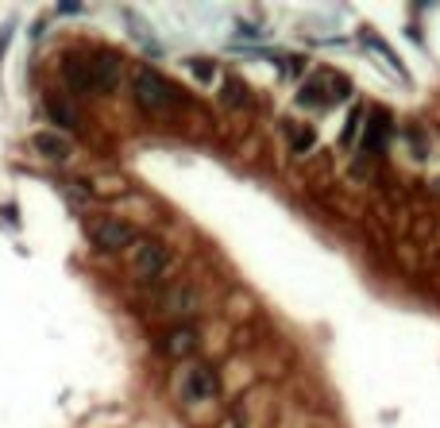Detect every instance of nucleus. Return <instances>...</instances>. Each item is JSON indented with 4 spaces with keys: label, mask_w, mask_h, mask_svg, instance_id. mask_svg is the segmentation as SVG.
Listing matches in <instances>:
<instances>
[{
    "label": "nucleus",
    "mask_w": 440,
    "mask_h": 428,
    "mask_svg": "<svg viewBox=\"0 0 440 428\" xmlns=\"http://www.w3.org/2000/svg\"><path fill=\"white\" fill-rule=\"evenodd\" d=\"M47 112H51V120L59 123V128H66V131L78 128V112H73L62 97H47Z\"/></svg>",
    "instance_id": "nucleus-11"
},
{
    "label": "nucleus",
    "mask_w": 440,
    "mask_h": 428,
    "mask_svg": "<svg viewBox=\"0 0 440 428\" xmlns=\"http://www.w3.org/2000/svg\"><path fill=\"white\" fill-rule=\"evenodd\" d=\"M386 135H390V116H386V112H374V116H371V128H367V135H363L360 147H363L367 154H382Z\"/></svg>",
    "instance_id": "nucleus-8"
},
{
    "label": "nucleus",
    "mask_w": 440,
    "mask_h": 428,
    "mask_svg": "<svg viewBox=\"0 0 440 428\" xmlns=\"http://www.w3.org/2000/svg\"><path fill=\"white\" fill-rule=\"evenodd\" d=\"M298 104H305V109H329V104H332V97L324 93V85L313 78L309 85H301V93H298Z\"/></svg>",
    "instance_id": "nucleus-12"
},
{
    "label": "nucleus",
    "mask_w": 440,
    "mask_h": 428,
    "mask_svg": "<svg viewBox=\"0 0 440 428\" xmlns=\"http://www.w3.org/2000/svg\"><path fill=\"white\" fill-rule=\"evenodd\" d=\"M132 93H135V104H140L143 112H154V116L174 112V109L185 104V97L178 93L174 81H166L159 70H151V66H140V70L132 73Z\"/></svg>",
    "instance_id": "nucleus-1"
},
{
    "label": "nucleus",
    "mask_w": 440,
    "mask_h": 428,
    "mask_svg": "<svg viewBox=\"0 0 440 428\" xmlns=\"http://www.w3.org/2000/svg\"><path fill=\"white\" fill-rule=\"evenodd\" d=\"M193 305H197V301H193V290H190V286H178V290L166 298V312H174V317L193 312Z\"/></svg>",
    "instance_id": "nucleus-13"
},
{
    "label": "nucleus",
    "mask_w": 440,
    "mask_h": 428,
    "mask_svg": "<svg viewBox=\"0 0 440 428\" xmlns=\"http://www.w3.org/2000/svg\"><path fill=\"white\" fill-rule=\"evenodd\" d=\"M436 193H440V178H436Z\"/></svg>",
    "instance_id": "nucleus-19"
},
{
    "label": "nucleus",
    "mask_w": 440,
    "mask_h": 428,
    "mask_svg": "<svg viewBox=\"0 0 440 428\" xmlns=\"http://www.w3.org/2000/svg\"><path fill=\"white\" fill-rule=\"evenodd\" d=\"M62 78L73 93H93V73H89V54H66L62 62Z\"/></svg>",
    "instance_id": "nucleus-6"
},
{
    "label": "nucleus",
    "mask_w": 440,
    "mask_h": 428,
    "mask_svg": "<svg viewBox=\"0 0 440 428\" xmlns=\"http://www.w3.org/2000/svg\"><path fill=\"white\" fill-rule=\"evenodd\" d=\"M166 267H170V255H166V247H162V243H154V240H140V243H135L132 270H135L140 282H159V278L166 274Z\"/></svg>",
    "instance_id": "nucleus-2"
},
{
    "label": "nucleus",
    "mask_w": 440,
    "mask_h": 428,
    "mask_svg": "<svg viewBox=\"0 0 440 428\" xmlns=\"http://www.w3.org/2000/svg\"><path fill=\"white\" fill-rule=\"evenodd\" d=\"M185 70H190L193 78H201V81H213L216 78V66L205 62V59H190V62H185Z\"/></svg>",
    "instance_id": "nucleus-15"
},
{
    "label": "nucleus",
    "mask_w": 440,
    "mask_h": 428,
    "mask_svg": "<svg viewBox=\"0 0 440 428\" xmlns=\"http://www.w3.org/2000/svg\"><path fill=\"white\" fill-rule=\"evenodd\" d=\"M197 351V332L190 324H178L174 332H166V355L182 359V355H193Z\"/></svg>",
    "instance_id": "nucleus-9"
},
{
    "label": "nucleus",
    "mask_w": 440,
    "mask_h": 428,
    "mask_svg": "<svg viewBox=\"0 0 440 428\" xmlns=\"http://www.w3.org/2000/svg\"><path fill=\"white\" fill-rule=\"evenodd\" d=\"M367 43H371V47H374V51H379V54H382V59H386L390 66H394V73H402V78H405V66H402V62H398V54H394V51H390V47H386V43H379V39H371V35H367Z\"/></svg>",
    "instance_id": "nucleus-17"
},
{
    "label": "nucleus",
    "mask_w": 440,
    "mask_h": 428,
    "mask_svg": "<svg viewBox=\"0 0 440 428\" xmlns=\"http://www.w3.org/2000/svg\"><path fill=\"white\" fill-rule=\"evenodd\" d=\"M182 398L185 401H209L216 398V374L209 363H193L182 374Z\"/></svg>",
    "instance_id": "nucleus-5"
},
{
    "label": "nucleus",
    "mask_w": 440,
    "mask_h": 428,
    "mask_svg": "<svg viewBox=\"0 0 440 428\" xmlns=\"http://www.w3.org/2000/svg\"><path fill=\"white\" fill-rule=\"evenodd\" d=\"M120 70H124V62H120L116 51H97V54H89L93 93H112V89L120 85Z\"/></svg>",
    "instance_id": "nucleus-4"
},
{
    "label": "nucleus",
    "mask_w": 440,
    "mask_h": 428,
    "mask_svg": "<svg viewBox=\"0 0 440 428\" xmlns=\"http://www.w3.org/2000/svg\"><path fill=\"white\" fill-rule=\"evenodd\" d=\"M360 128H363V104H355L352 116H348V123H344V131H340V147H348V151H352L355 139H360Z\"/></svg>",
    "instance_id": "nucleus-14"
},
{
    "label": "nucleus",
    "mask_w": 440,
    "mask_h": 428,
    "mask_svg": "<svg viewBox=\"0 0 440 428\" xmlns=\"http://www.w3.org/2000/svg\"><path fill=\"white\" fill-rule=\"evenodd\" d=\"M313 143H317V135L309 128H293V151H298V154H309V151H313Z\"/></svg>",
    "instance_id": "nucleus-16"
},
{
    "label": "nucleus",
    "mask_w": 440,
    "mask_h": 428,
    "mask_svg": "<svg viewBox=\"0 0 440 428\" xmlns=\"http://www.w3.org/2000/svg\"><path fill=\"white\" fill-rule=\"evenodd\" d=\"M59 12H62V16H78L81 4H59Z\"/></svg>",
    "instance_id": "nucleus-18"
},
{
    "label": "nucleus",
    "mask_w": 440,
    "mask_h": 428,
    "mask_svg": "<svg viewBox=\"0 0 440 428\" xmlns=\"http://www.w3.org/2000/svg\"><path fill=\"white\" fill-rule=\"evenodd\" d=\"M220 101L228 104V109H243V104L251 101L248 85H243L240 78H224V85H220Z\"/></svg>",
    "instance_id": "nucleus-10"
},
{
    "label": "nucleus",
    "mask_w": 440,
    "mask_h": 428,
    "mask_svg": "<svg viewBox=\"0 0 440 428\" xmlns=\"http://www.w3.org/2000/svg\"><path fill=\"white\" fill-rule=\"evenodd\" d=\"M31 143H35V151L43 154V159H70V143L66 135H59V131H35L31 135Z\"/></svg>",
    "instance_id": "nucleus-7"
},
{
    "label": "nucleus",
    "mask_w": 440,
    "mask_h": 428,
    "mask_svg": "<svg viewBox=\"0 0 440 428\" xmlns=\"http://www.w3.org/2000/svg\"><path fill=\"white\" fill-rule=\"evenodd\" d=\"M89 240H93V247H101V251H124V247H132V240H135V228L128 224V220L101 216V220L89 224Z\"/></svg>",
    "instance_id": "nucleus-3"
}]
</instances>
